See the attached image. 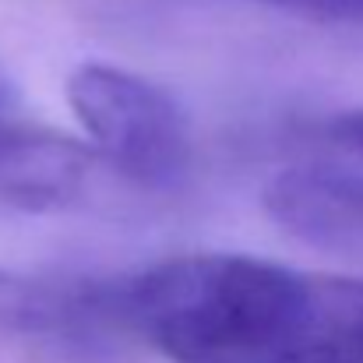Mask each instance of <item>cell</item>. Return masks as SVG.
Wrapping results in <instances>:
<instances>
[{
	"label": "cell",
	"instance_id": "1",
	"mask_svg": "<svg viewBox=\"0 0 363 363\" xmlns=\"http://www.w3.org/2000/svg\"><path fill=\"white\" fill-rule=\"evenodd\" d=\"M325 275L187 254L110 286L113 318L173 363H321Z\"/></svg>",
	"mask_w": 363,
	"mask_h": 363
},
{
	"label": "cell",
	"instance_id": "2",
	"mask_svg": "<svg viewBox=\"0 0 363 363\" xmlns=\"http://www.w3.org/2000/svg\"><path fill=\"white\" fill-rule=\"evenodd\" d=\"M67 103L99 159L141 187H173L191 166V121L159 82L117 64H82L67 78Z\"/></svg>",
	"mask_w": 363,
	"mask_h": 363
},
{
	"label": "cell",
	"instance_id": "3",
	"mask_svg": "<svg viewBox=\"0 0 363 363\" xmlns=\"http://www.w3.org/2000/svg\"><path fill=\"white\" fill-rule=\"evenodd\" d=\"M268 216L293 237L318 247L363 243V177L335 152L321 148L282 166L264 187Z\"/></svg>",
	"mask_w": 363,
	"mask_h": 363
},
{
	"label": "cell",
	"instance_id": "4",
	"mask_svg": "<svg viewBox=\"0 0 363 363\" xmlns=\"http://www.w3.org/2000/svg\"><path fill=\"white\" fill-rule=\"evenodd\" d=\"M99 152L53 130L0 123V201L28 212L67 208L96 173Z\"/></svg>",
	"mask_w": 363,
	"mask_h": 363
},
{
	"label": "cell",
	"instance_id": "5",
	"mask_svg": "<svg viewBox=\"0 0 363 363\" xmlns=\"http://www.w3.org/2000/svg\"><path fill=\"white\" fill-rule=\"evenodd\" d=\"M103 286H57L35 282L0 268V332H60L82 318H103Z\"/></svg>",
	"mask_w": 363,
	"mask_h": 363
},
{
	"label": "cell",
	"instance_id": "6",
	"mask_svg": "<svg viewBox=\"0 0 363 363\" xmlns=\"http://www.w3.org/2000/svg\"><path fill=\"white\" fill-rule=\"evenodd\" d=\"M318 145L346 159L363 177V110H346L328 117L318 127Z\"/></svg>",
	"mask_w": 363,
	"mask_h": 363
},
{
	"label": "cell",
	"instance_id": "7",
	"mask_svg": "<svg viewBox=\"0 0 363 363\" xmlns=\"http://www.w3.org/2000/svg\"><path fill=\"white\" fill-rule=\"evenodd\" d=\"M286 14H300L307 21L342 25V28H363V0H257Z\"/></svg>",
	"mask_w": 363,
	"mask_h": 363
},
{
	"label": "cell",
	"instance_id": "8",
	"mask_svg": "<svg viewBox=\"0 0 363 363\" xmlns=\"http://www.w3.org/2000/svg\"><path fill=\"white\" fill-rule=\"evenodd\" d=\"M14 82H11V74H7V67L0 64V117H7V110L14 106Z\"/></svg>",
	"mask_w": 363,
	"mask_h": 363
}]
</instances>
